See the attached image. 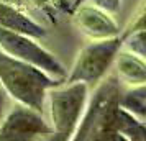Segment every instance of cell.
<instances>
[{"label": "cell", "instance_id": "obj_13", "mask_svg": "<svg viewBox=\"0 0 146 141\" xmlns=\"http://www.w3.org/2000/svg\"><path fill=\"white\" fill-rule=\"evenodd\" d=\"M7 110H8V95L3 89H0V123L3 120Z\"/></svg>", "mask_w": 146, "mask_h": 141}, {"label": "cell", "instance_id": "obj_8", "mask_svg": "<svg viewBox=\"0 0 146 141\" xmlns=\"http://www.w3.org/2000/svg\"><path fill=\"white\" fill-rule=\"evenodd\" d=\"M0 26L13 30V31H20L35 40H41L46 36V30L41 25H38L36 21L28 18L25 13H21L20 10L3 2H0Z\"/></svg>", "mask_w": 146, "mask_h": 141}, {"label": "cell", "instance_id": "obj_2", "mask_svg": "<svg viewBox=\"0 0 146 141\" xmlns=\"http://www.w3.org/2000/svg\"><path fill=\"white\" fill-rule=\"evenodd\" d=\"M61 81L31 62L13 58L0 49V85L17 103L43 113L46 92Z\"/></svg>", "mask_w": 146, "mask_h": 141}, {"label": "cell", "instance_id": "obj_6", "mask_svg": "<svg viewBox=\"0 0 146 141\" xmlns=\"http://www.w3.org/2000/svg\"><path fill=\"white\" fill-rule=\"evenodd\" d=\"M51 136L53 126L43 118V113L21 103L7 110L0 123V141H30Z\"/></svg>", "mask_w": 146, "mask_h": 141}, {"label": "cell", "instance_id": "obj_4", "mask_svg": "<svg viewBox=\"0 0 146 141\" xmlns=\"http://www.w3.org/2000/svg\"><path fill=\"white\" fill-rule=\"evenodd\" d=\"M121 46V36L95 40V43L87 44L79 53L69 75H66V82H84L87 85L97 84L107 75Z\"/></svg>", "mask_w": 146, "mask_h": 141}, {"label": "cell", "instance_id": "obj_11", "mask_svg": "<svg viewBox=\"0 0 146 141\" xmlns=\"http://www.w3.org/2000/svg\"><path fill=\"white\" fill-rule=\"evenodd\" d=\"M120 107L135 115L138 120L145 121L146 120V85L138 84L133 85L128 90H121L120 95Z\"/></svg>", "mask_w": 146, "mask_h": 141}, {"label": "cell", "instance_id": "obj_7", "mask_svg": "<svg viewBox=\"0 0 146 141\" xmlns=\"http://www.w3.org/2000/svg\"><path fill=\"white\" fill-rule=\"evenodd\" d=\"M77 26L92 40H105V38H113L118 36L120 30L110 13L102 10L99 7H90L84 5L77 10L74 17Z\"/></svg>", "mask_w": 146, "mask_h": 141}, {"label": "cell", "instance_id": "obj_9", "mask_svg": "<svg viewBox=\"0 0 146 141\" xmlns=\"http://www.w3.org/2000/svg\"><path fill=\"white\" fill-rule=\"evenodd\" d=\"M117 71H118L120 79L130 84V85H138L146 82V64L145 59L130 51H118L117 53Z\"/></svg>", "mask_w": 146, "mask_h": 141}, {"label": "cell", "instance_id": "obj_5", "mask_svg": "<svg viewBox=\"0 0 146 141\" xmlns=\"http://www.w3.org/2000/svg\"><path fill=\"white\" fill-rule=\"evenodd\" d=\"M0 49L13 58L31 62L53 77H66V69L53 54L40 46L35 38L0 26Z\"/></svg>", "mask_w": 146, "mask_h": 141}, {"label": "cell", "instance_id": "obj_1", "mask_svg": "<svg viewBox=\"0 0 146 141\" xmlns=\"http://www.w3.org/2000/svg\"><path fill=\"white\" fill-rule=\"evenodd\" d=\"M121 85L117 75H108L97 82L92 97H87L84 113L76 128L72 140L76 141H123L115 130L120 110Z\"/></svg>", "mask_w": 146, "mask_h": 141}, {"label": "cell", "instance_id": "obj_12", "mask_svg": "<svg viewBox=\"0 0 146 141\" xmlns=\"http://www.w3.org/2000/svg\"><path fill=\"white\" fill-rule=\"evenodd\" d=\"M92 3L95 7L105 10L108 13H115L118 10V5H120V0H92Z\"/></svg>", "mask_w": 146, "mask_h": 141}, {"label": "cell", "instance_id": "obj_3", "mask_svg": "<svg viewBox=\"0 0 146 141\" xmlns=\"http://www.w3.org/2000/svg\"><path fill=\"white\" fill-rule=\"evenodd\" d=\"M89 97L84 82H62L46 92L53 136L49 140H72Z\"/></svg>", "mask_w": 146, "mask_h": 141}, {"label": "cell", "instance_id": "obj_10", "mask_svg": "<svg viewBox=\"0 0 146 141\" xmlns=\"http://www.w3.org/2000/svg\"><path fill=\"white\" fill-rule=\"evenodd\" d=\"M115 130L121 140L126 141H143L146 140V126L145 121L138 120L135 115L126 112L120 107L118 117L115 121Z\"/></svg>", "mask_w": 146, "mask_h": 141}]
</instances>
